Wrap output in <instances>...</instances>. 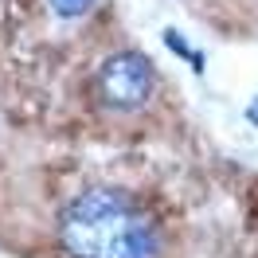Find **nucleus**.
Returning <instances> with one entry per match:
<instances>
[{
    "instance_id": "1",
    "label": "nucleus",
    "mask_w": 258,
    "mask_h": 258,
    "mask_svg": "<svg viewBox=\"0 0 258 258\" xmlns=\"http://www.w3.org/2000/svg\"><path fill=\"white\" fill-rule=\"evenodd\" d=\"M0 250L12 258H192L188 211L145 153L0 137Z\"/></svg>"
},
{
    "instance_id": "2",
    "label": "nucleus",
    "mask_w": 258,
    "mask_h": 258,
    "mask_svg": "<svg viewBox=\"0 0 258 258\" xmlns=\"http://www.w3.org/2000/svg\"><path fill=\"white\" fill-rule=\"evenodd\" d=\"M121 24L110 0H0V113L8 129L47 137L86 59Z\"/></svg>"
},
{
    "instance_id": "3",
    "label": "nucleus",
    "mask_w": 258,
    "mask_h": 258,
    "mask_svg": "<svg viewBox=\"0 0 258 258\" xmlns=\"http://www.w3.org/2000/svg\"><path fill=\"white\" fill-rule=\"evenodd\" d=\"M192 16L223 39L258 43V0H188Z\"/></svg>"
}]
</instances>
